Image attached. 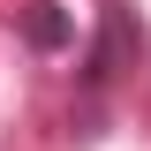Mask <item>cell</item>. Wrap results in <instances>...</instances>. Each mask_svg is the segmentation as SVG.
I'll return each instance as SVG.
<instances>
[{
	"label": "cell",
	"mask_w": 151,
	"mask_h": 151,
	"mask_svg": "<svg viewBox=\"0 0 151 151\" xmlns=\"http://www.w3.org/2000/svg\"><path fill=\"white\" fill-rule=\"evenodd\" d=\"M15 30H23V45H38V53L76 45V15L60 8V0H30V8H15Z\"/></svg>",
	"instance_id": "2"
},
{
	"label": "cell",
	"mask_w": 151,
	"mask_h": 151,
	"mask_svg": "<svg viewBox=\"0 0 151 151\" xmlns=\"http://www.w3.org/2000/svg\"><path fill=\"white\" fill-rule=\"evenodd\" d=\"M136 53H144V23H136V8H129V0H98V30H91V45H83L76 83L98 98L121 68H136Z\"/></svg>",
	"instance_id": "1"
}]
</instances>
